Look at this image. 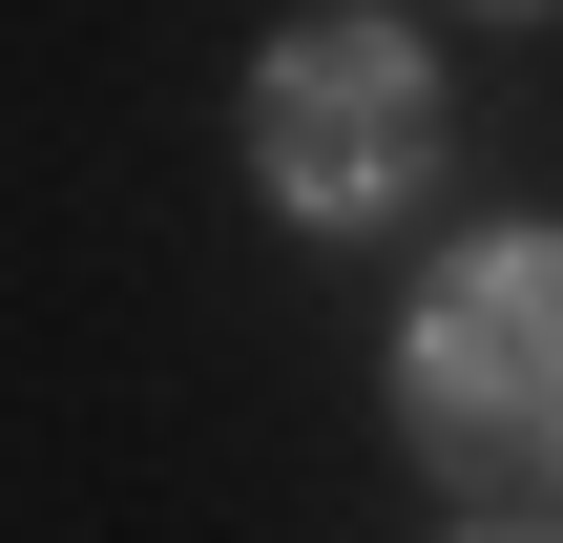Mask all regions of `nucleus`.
Masks as SVG:
<instances>
[{"mask_svg":"<svg viewBox=\"0 0 563 543\" xmlns=\"http://www.w3.org/2000/svg\"><path fill=\"white\" fill-rule=\"evenodd\" d=\"M397 419L460 481H563V230H481L418 335H397Z\"/></svg>","mask_w":563,"mask_h":543,"instance_id":"f257e3e1","label":"nucleus"},{"mask_svg":"<svg viewBox=\"0 0 563 543\" xmlns=\"http://www.w3.org/2000/svg\"><path fill=\"white\" fill-rule=\"evenodd\" d=\"M251 167H272V209H313V230L397 209V188L439 167V84H418V42H397V21H292L272 84H251Z\"/></svg>","mask_w":563,"mask_h":543,"instance_id":"f03ea898","label":"nucleus"}]
</instances>
